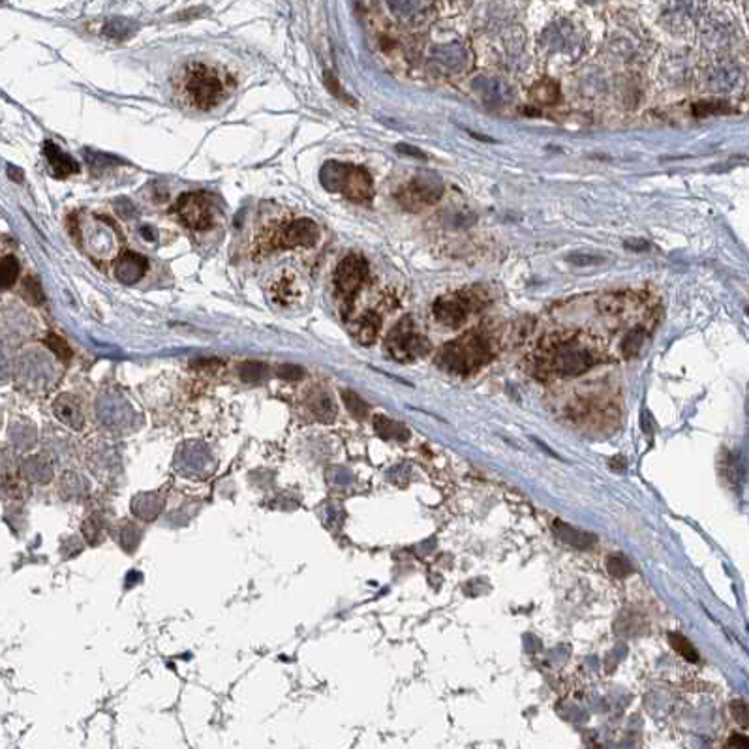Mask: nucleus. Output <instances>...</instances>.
I'll list each match as a JSON object with an SVG mask.
<instances>
[{"label": "nucleus", "mask_w": 749, "mask_h": 749, "mask_svg": "<svg viewBox=\"0 0 749 749\" xmlns=\"http://www.w3.org/2000/svg\"><path fill=\"white\" fill-rule=\"evenodd\" d=\"M44 154L50 162L51 173L57 177V179H68L71 175H76L79 171V166L70 154L60 151L59 145H54L53 141H45L44 143Z\"/></svg>", "instance_id": "f8f14e48"}, {"label": "nucleus", "mask_w": 749, "mask_h": 749, "mask_svg": "<svg viewBox=\"0 0 749 749\" xmlns=\"http://www.w3.org/2000/svg\"><path fill=\"white\" fill-rule=\"evenodd\" d=\"M374 430L383 440H407L410 438V430L398 421L385 417V415H376L374 417Z\"/></svg>", "instance_id": "dca6fc26"}, {"label": "nucleus", "mask_w": 749, "mask_h": 749, "mask_svg": "<svg viewBox=\"0 0 749 749\" xmlns=\"http://www.w3.org/2000/svg\"><path fill=\"white\" fill-rule=\"evenodd\" d=\"M231 85L233 83L228 74H223L214 66L203 64V62H194L188 66L185 79H182L186 98L194 108L201 109V111L216 108L218 103L228 96Z\"/></svg>", "instance_id": "f03ea898"}, {"label": "nucleus", "mask_w": 749, "mask_h": 749, "mask_svg": "<svg viewBox=\"0 0 749 749\" xmlns=\"http://www.w3.org/2000/svg\"><path fill=\"white\" fill-rule=\"evenodd\" d=\"M397 151L402 152V154H410V156L421 158V160H424V158H426V154H424V152L421 151V149L412 147V145H406V143H398Z\"/></svg>", "instance_id": "473e14b6"}, {"label": "nucleus", "mask_w": 749, "mask_h": 749, "mask_svg": "<svg viewBox=\"0 0 749 749\" xmlns=\"http://www.w3.org/2000/svg\"><path fill=\"white\" fill-rule=\"evenodd\" d=\"M607 571L616 579H624V576H629L633 573V565H631L629 558L624 556V554H612L607 559Z\"/></svg>", "instance_id": "393cba45"}, {"label": "nucleus", "mask_w": 749, "mask_h": 749, "mask_svg": "<svg viewBox=\"0 0 749 749\" xmlns=\"http://www.w3.org/2000/svg\"><path fill=\"white\" fill-rule=\"evenodd\" d=\"M477 85H481L483 88H479V93L483 94V96H487L489 93H492V96L489 98V103H496V102H505V98H507V88H498L499 87V83L494 81V79H479Z\"/></svg>", "instance_id": "c85d7f7f"}, {"label": "nucleus", "mask_w": 749, "mask_h": 749, "mask_svg": "<svg viewBox=\"0 0 749 749\" xmlns=\"http://www.w3.org/2000/svg\"><path fill=\"white\" fill-rule=\"evenodd\" d=\"M320 239V228L310 218H299L274 229L265 239L263 252L272 250H289L299 246H314Z\"/></svg>", "instance_id": "0eeeda50"}, {"label": "nucleus", "mask_w": 749, "mask_h": 749, "mask_svg": "<svg viewBox=\"0 0 749 749\" xmlns=\"http://www.w3.org/2000/svg\"><path fill=\"white\" fill-rule=\"evenodd\" d=\"M57 417L62 421L64 424L71 426V429H81L83 423V412H81V404L76 397H70V395H62V397L57 398L53 406Z\"/></svg>", "instance_id": "2eb2a0df"}, {"label": "nucleus", "mask_w": 749, "mask_h": 749, "mask_svg": "<svg viewBox=\"0 0 749 749\" xmlns=\"http://www.w3.org/2000/svg\"><path fill=\"white\" fill-rule=\"evenodd\" d=\"M721 113H731V108H728L725 102H697L693 105V115L695 117H710V115H721Z\"/></svg>", "instance_id": "cd10ccee"}, {"label": "nucleus", "mask_w": 749, "mask_h": 749, "mask_svg": "<svg viewBox=\"0 0 749 749\" xmlns=\"http://www.w3.org/2000/svg\"><path fill=\"white\" fill-rule=\"evenodd\" d=\"M295 295V284L294 280H288L286 277H282L278 282H274L271 286V297L274 303L278 304H288L294 301Z\"/></svg>", "instance_id": "4be33fe9"}, {"label": "nucleus", "mask_w": 749, "mask_h": 749, "mask_svg": "<svg viewBox=\"0 0 749 749\" xmlns=\"http://www.w3.org/2000/svg\"><path fill=\"white\" fill-rule=\"evenodd\" d=\"M492 357H494V344L487 332L475 329L446 344L438 353L436 363L449 374L468 376L483 368Z\"/></svg>", "instance_id": "f257e3e1"}, {"label": "nucleus", "mask_w": 749, "mask_h": 749, "mask_svg": "<svg viewBox=\"0 0 749 749\" xmlns=\"http://www.w3.org/2000/svg\"><path fill=\"white\" fill-rule=\"evenodd\" d=\"M554 533H556V538L559 541H564L565 545H571V547H576V549H590L598 541V538L593 533L579 530V528L569 526V524H564L562 521L554 522Z\"/></svg>", "instance_id": "4468645a"}, {"label": "nucleus", "mask_w": 749, "mask_h": 749, "mask_svg": "<svg viewBox=\"0 0 749 749\" xmlns=\"http://www.w3.org/2000/svg\"><path fill=\"white\" fill-rule=\"evenodd\" d=\"M368 278V263L361 254L346 255L338 263L335 271V291L342 304V312L348 314L353 299L357 297L359 289L363 288L364 280Z\"/></svg>", "instance_id": "423d86ee"}, {"label": "nucleus", "mask_w": 749, "mask_h": 749, "mask_svg": "<svg viewBox=\"0 0 749 749\" xmlns=\"http://www.w3.org/2000/svg\"><path fill=\"white\" fill-rule=\"evenodd\" d=\"M533 94V100L539 103H554L556 100H558V85L554 81H549V79H545V81L538 83L535 87H533L532 91Z\"/></svg>", "instance_id": "a878e982"}, {"label": "nucleus", "mask_w": 749, "mask_h": 749, "mask_svg": "<svg viewBox=\"0 0 749 749\" xmlns=\"http://www.w3.org/2000/svg\"><path fill=\"white\" fill-rule=\"evenodd\" d=\"M342 400L348 407V412L352 413L355 419H366L370 413V406L363 398L359 397L355 391H349V389H344L342 391Z\"/></svg>", "instance_id": "aec40b11"}, {"label": "nucleus", "mask_w": 749, "mask_h": 749, "mask_svg": "<svg viewBox=\"0 0 749 749\" xmlns=\"http://www.w3.org/2000/svg\"><path fill=\"white\" fill-rule=\"evenodd\" d=\"M381 329V318L374 312H366L355 320L352 325V335L361 346H372Z\"/></svg>", "instance_id": "ddd939ff"}, {"label": "nucleus", "mask_w": 749, "mask_h": 749, "mask_svg": "<svg viewBox=\"0 0 749 749\" xmlns=\"http://www.w3.org/2000/svg\"><path fill=\"white\" fill-rule=\"evenodd\" d=\"M415 329L417 327L413 325L412 318L406 315L387 335V353L398 363H412L415 359L424 357L430 352V342Z\"/></svg>", "instance_id": "20e7f679"}, {"label": "nucleus", "mask_w": 749, "mask_h": 749, "mask_svg": "<svg viewBox=\"0 0 749 749\" xmlns=\"http://www.w3.org/2000/svg\"><path fill=\"white\" fill-rule=\"evenodd\" d=\"M569 261L571 263H575V265H592V263H598V261H601L599 257H590V255H569Z\"/></svg>", "instance_id": "72a5a7b5"}, {"label": "nucleus", "mask_w": 749, "mask_h": 749, "mask_svg": "<svg viewBox=\"0 0 749 749\" xmlns=\"http://www.w3.org/2000/svg\"><path fill=\"white\" fill-rule=\"evenodd\" d=\"M8 175H10V179L16 180V182H21L23 180V171L19 168H16V166H10V168H8Z\"/></svg>", "instance_id": "f704fd0d"}, {"label": "nucleus", "mask_w": 749, "mask_h": 749, "mask_svg": "<svg viewBox=\"0 0 749 749\" xmlns=\"http://www.w3.org/2000/svg\"><path fill=\"white\" fill-rule=\"evenodd\" d=\"M323 81H325L327 91H329V93H331L332 96H335V98H338L340 102H344V103H348V105H353V108L357 105L355 98H352V96H349V94L346 93V91H344L342 85L338 83V79L335 76H332L331 71H325V76H323Z\"/></svg>", "instance_id": "bb28decb"}, {"label": "nucleus", "mask_w": 749, "mask_h": 749, "mask_svg": "<svg viewBox=\"0 0 749 749\" xmlns=\"http://www.w3.org/2000/svg\"><path fill=\"white\" fill-rule=\"evenodd\" d=\"M310 410L321 423H331L332 419L337 417V406L327 393H315L314 397L310 398Z\"/></svg>", "instance_id": "f3484780"}, {"label": "nucleus", "mask_w": 749, "mask_h": 749, "mask_svg": "<svg viewBox=\"0 0 749 749\" xmlns=\"http://www.w3.org/2000/svg\"><path fill=\"white\" fill-rule=\"evenodd\" d=\"M321 186L332 194L348 197L357 203L370 201L374 196L372 175L361 166L344 162H325L320 171Z\"/></svg>", "instance_id": "7ed1b4c3"}, {"label": "nucleus", "mask_w": 749, "mask_h": 749, "mask_svg": "<svg viewBox=\"0 0 749 749\" xmlns=\"http://www.w3.org/2000/svg\"><path fill=\"white\" fill-rule=\"evenodd\" d=\"M19 261L13 255H6L0 260V288L10 289L19 278Z\"/></svg>", "instance_id": "6ab92c4d"}, {"label": "nucleus", "mask_w": 749, "mask_h": 749, "mask_svg": "<svg viewBox=\"0 0 749 749\" xmlns=\"http://www.w3.org/2000/svg\"><path fill=\"white\" fill-rule=\"evenodd\" d=\"M23 294L33 304H42L44 303V291H42V286L34 277H28L25 280V286H23Z\"/></svg>", "instance_id": "c756f323"}, {"label": "nucleus", "mask_w": 749, "mask_h": 749, "mask_svg": "<svg viewBox=\"0 0 749 749\" xmlns=\"http://www.w3.org/2000/svg\"><path fill=\"white\" fill-rule=\"evenodd\" d=\"M644 338H646V332H644V329H641V327L635 329V331H631L629 335L622 340V355H624L625 359L639 355V352L642 349V344H644Z\"/></svg>", "instance_id": "5701e85b"}, {"label": "nucleus", "mask_w": 749, "mask_h": 749, "mask_svg": "<svg viewBox=\"0 0 749 749\" xmlns=\"http://www.w3.org/2000/svg\"><path fill=\"white\" fill-rule=\"evenodd\" d=\"M443 190H446V186H443L440 175L432 173V171H421L404 188L398 190L397 201L406 211L417 212L426 207L436 205L443 196Z\"/></svg>", "instance_id": "39448f33"}, {"label": "nucleus", "mask_w": 749, "mask_h": 749, "mask_svg": "<svg viewBox=\"0 0 749 749\" xmlns=\"http://www.w3.org/2000/svg\"><path fill=\"white\" fill-rule=\"evenodd\" d=\"M479 299L481 297L473 295V291H456V294L440 297L432 306L434 318L440 321L441 325H462L468 320V315L479 306Z\"/></svg>", "instance_id": "9d476101"}, {"label": "nucleus", "mask_w": 749, "mask_h": 749, "mask_svg": "<svg viewBox=\"0 0 749 749\" xmlns=\"http://www.w3.org/2000/svg\"><path fill=\"white\" fill-rule=\"evenodd\" d=\"M668 642H670V646L674 648V651L680 654L684 659L693 661V663L699 661V654H697L695 646H693V644H691V642L687 641L684 635H680V633H670V635H668Z\"/></svg>", "instance_id": "b1692460"}, {"label": "nucleus", "mask_w": 749, "mask_h": 749, "mask_svg": "<svg viewBox=\"0 0 749 749\" xmlns=\"http://www.w3.org/2000/svg\"><path fill=\"white\" fill-rule=\"evenodd\" d=\"M267 372L269 368L261 361H245L239 364V376L245 383H260L267 378Z\"/></svg>", "instance_id": "a211bd4d"}, {"label": "nucleus", "mask_w": 749, "mask_h": 749, "mask_svg": "<svg viewBox=\"0 0 749 749\" xmlns=\"http://www.w3.org/2000/svg\"><path fill=\"white\" fill-rule=\"evenodd\" d=\"M599 357L593 349L581 342H567L556 348L550 357V370L558 376H581L598 364Z\"/></svg>", "instance_id": "1a4fd4ad"}, {"label": "nucleus", "mask_w": 749, "mask_h": 749, "mask_svg": "<svg viewBox=\"0 0 749 749\" xmlns=\"http://www.w3.org/2000/svg\"><path fill=\"white\" fill-rule=\"evenodd\" d=\"M149 261L145 255L126 250L115 261V277L122 284H136L147 274Z\"/></svg>", "instance_id": "9b49d317"}, {"label": "nucleus", "mask_w": 749, "mask_h": 749, "mask_svg": "<svg viewBox=\"0 0 749 749\" xmlns=\"http://www.w3.org/2000/svg\"><path fill=\"white\" fill-rule=\"evenodd\" d=\"M304 376V370L301 366H295V364H280L278 366V378L288 381H297Z\"/></svg>", "instance_id": "7c9ffc66"}, {"label": "nucleus", "mask_w": 749, "mask_h": 749, "mask_svg": "<svg viewBox=\"0 0 749 749\" xmlns=\"http://www.w3.org/2000/svg\"><path fill=\"white\" fill-rule=\"evenodd\" d=\"M44 344L54 353V357L59 359V361H62L64 364H70L74 353H71V348L68 346V342H66L64 338H60L59 335H54V332H50V335L45 337Z\"/></svg>", "instance_id": "412c9836"}, {"label": "nucleus", "mask_w": 749, "mask_h": 749, "mask_svg": "<svg viewBox=\"0 0 749 749\" xmlns=\"http://www.w3.org/2000/svg\"><path fill=\"white\" fill-rule=\"evenodd\" d=\"M175 212L186 228L205 231L214 222L212 199L207 192H186L175 203Z\"/></svg>", "instance_id": "6e6552de"}, {"label": "nucleus", "mask_w": 749, "mask_h": 749, "mask_svg": "<svg viewBox=\"0 0 749 749\" xmlns=\"http://www.w3.org/2000/svg\"><path fill=\"white\" fill-rule=\"evenodd\" d=\"M222 361L218 359H199L196 363L192 364V368H199V370H211V368H220L222 366Z\"/></svg>", "instance_id": "2f4dec72"}]
</instances>
